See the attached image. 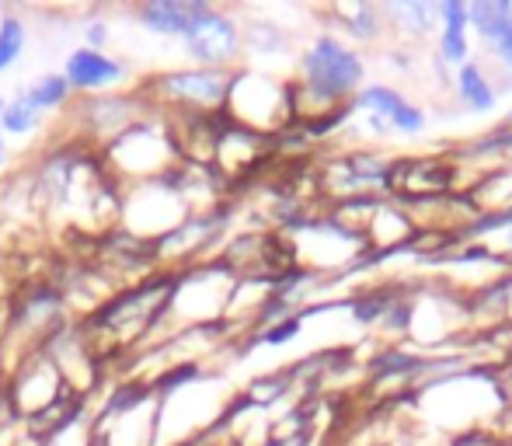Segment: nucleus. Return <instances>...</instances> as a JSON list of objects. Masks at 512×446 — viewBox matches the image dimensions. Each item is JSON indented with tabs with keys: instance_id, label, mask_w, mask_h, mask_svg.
Here are the masks:
<instances>
[{
	"instance_id": "obj_6",
	"label": "nucleus",
	"mask_w": 512,
	"mask_h": 446,
	"mask_svg": "<svg viewBox=\"0 0 512 446\" xmlns=\"http://www.w3.org/2000/svg\"><path fill=\"white\" fill-rule=\"evenodd\" d=\"M199 14H206V4H196V0H182V4H175V0H157V4L143 7L140 18H143V25L154 28V32L182 35L185 39V32H189Z\"/></svg>"
},
{
	"instance_id": "obj_2",
	"label": "nucleus",
	"mask_w": 512,
	"mask_h": 446,
	"mask_svg": "<svg viewBox=\"0 0 512 446\" xmlns=\"http://www.w3.org/2000/svg\"><path fill=\"white\" fill-rule=\"evenodd\" d=\"M185 46H189L192 60L199 63H227L241 46V32H237V25L227 14L206 11L185 32Z\"/></svg>"
},
{
	"instance_id": "obj_12",
	"label": "nucleus",
	"mask_w": 512,
	"mask_h": 446,
	"mask_svg": "<svg viewBox=\"0 0 512 446\" xmlns=\"http://www.w3.org/2000/svg\"><path fill=\"white\" fill-rule=\"evenodd\" d=\"M21 46H25V28H21L18 18H7L4 25H0V70H7L18 60Z\"/></svg>"
},
{
	"instance_id": "obj_3",
	"label": "nucleus",
	"mask_w": 512,
	"mask_h": 446,
	"mask_svg": "<svg viewBox=\"0 0 512 446\" xmlns=\"http://www.w3.org/2000/svg\"><path fill=\"white\" fill-rule=\"evenodd\" d=\"M359 109H366L373 115V122H377L380 129H401V133H418L425 122V115L415 109V105H408L405 98L398 95V91L391 88H366L363 95H359Z\"/></svg>"
},
{
	"instance_id": "obj_16",
	"label": "nucleus",
	"mask_w": 512,
	"mask_h": 446,
	"mask_svg": "<svg viewBox=\"0 0 512 446\" xmlns=\"http://www.w3.org/2000/svg\"><path fill=\"white\" fill-rule=\"evenodd\" d=\"M88 42H95V46H102V42H105V28H102V25L91 28V32H88Z\"/></svg>"
},
{
	"instance_id": "obj_8",
	"label": "nucleus",
	"mask_w": 512,
	"mask_h": 446,
	"mask_svg": "<svg viewBox=\"0 0 512 446\" xmlns=\"http://www.w3.org/2000/svg\"><path fill=\"white\" fill-rule=\"evenodd\" d=\"M457 91L471 112H488L495 105V91H492V84H488V77L481 74L478 63H464V67H460Z\"/></svg>"
},
{
	"instance_id": "obj_4",
	"label": "nucleus",
	"mask_w": 512,
	"mask_h": 446,
	"mask_svg": "<svg viewBox=\"0 0 512 446\" xmlns=\"http://www.w3.org/2000/svg\"><path fill=\"white\" fill-rule=\"evenodd\" d=\"M164 88L171 98L178 102H192V105H216L230 95V81L216 70H189V74H171L164 77Z\"/></svg>"
},
{
	"instance_id": "obj_1",
	"label": "nucleus",
	"mask_w": 512,
	"mask_h": 446,
	"mask_svg": "<svg viewBox=\"0 0 512 446\" xmlns=\"http://www.w3.org/2000/svg\"><path fill=\"white\" fill-rule=\"evenodd\" d=\"M304 74H307L310 95H317L321 102H342L363 81V63L342 42L317 39L304 60Z\"/></svg>"
},
{
	"instance_id": "obj_5",
	"label": "nucleus",
	"mask_w": 512,
	"mask_h": 446,
	"mask_svg": "<svg viewBox=\"0 0 512 446\" xmlns=\"http://www.w3.org/2000/svg\"><path fill=\"white\" fill-rule=\"evenodd\" d=\"M122 74H126L122 63L108 60V56L98 53V49H77V53L67 60V84L70 88H81V91L105 88V84L119 81Z\"/></svg>"
},
{
	"instance_id": "obj_11",
	"label": "nucleus",
	"mask_w": 512,
	"mask_h": 446,
	"mask_svg": "<svg viewBox=\"0 0 512 446\" xmlns=\"http://www.w3.org/2000/svg\"><path fill=\"white\" fill-rule=\"evenodd\" d=\"M25 95H28V102H32L35 109L46 112V109H56V105L67 102L70 84H67V77H46V81L35 84V88L25 91Z\"/></svg>"
},
{
	"instance_id": "obj_15",
	"label": "nucleus",
	"mask_w": 512,
	"mask_h": 446,
	"mask_svg": "<svg viewBox=\"0 0 512 446\" xmlns=\"http://www.w3.org/2000/svg\"><path fill=\"white\" fill-rule=\"evenodd\" d=\"M495 46H499V56H502V60H506V67L512 70V28H509L506 35H502L499 42H495Z\"/></svg>"
},
{
	"instance_id": "obj_13",
	"label": "nucleus",
	"mask_w": 512,
	"mask_h": 446,
	"mask_svg": "<svg viewBox=\"0 0 512 446\" xmlns=\"http://www.w3.org/2000/svg\"><path fill=\"white\" fill-rule=\"evenodd\" d=\"M394 11V18L401 21L405 28H411V32H422V28H429L432 25V18H436V7H425V4H398V7H391Z\"/></svg>"
},
{
	"instance_id": "obj_14",
	"label": "nucleus",
	"mask_w": 512,
	"mask_h": 446,
	"mask_svg": "<svg viewBox=\"0 0 512 446\" xmlns=\"http://www.w3.org/2000/svg\"><path fill=\"white\" fill-rule=\"evenodd\" d=\"M297 332H300V321H297V318H293V321H283V325L272 328V332L265 335V342H269V345H279V342H286V338H293Z\"/></svg>"
},
{
	"instance_id": "obj_17",
	"label": "nucleus",
	"mask_w": 512,
	"mask_h": 446,
	"mask_svg": "<svg viewBox=\"0 0 512 446\" xmlns=\"http://www.w3.org/2000/svg\"><path fill=\"white\" fill-rule=\"evenodd\" d=\"M0 161H4V143H0Z\"/></svg>"
},
{
	"instance_id": "obj_9",
	"label": "nucleus",
	"mask_w": 512,
	"mask_h": 446,
	"mask_svg": "<svg viewBox=\"0 0 512 446\" xmlns=\"http://www.w3.org/2000/svg\"><path fill=\"white\" fill-rule=\"evenodd\" d=\"M467 21L478 28L485 39L499 42L512 28V4H471L467 7Z\"/></svg>"
},
{
	"instance_id": "obj_10",
	"label": "nucleus",
	"mask_w": 512,
	"mask_h": 446,
	"mask_svg": "<svg viewBox=\"0 0 512 446\" xmlns=\"http://www.w3.org/2000/svg\"><path fill=\"white\" fill-rule=\"evenodd\" d=\"M39 119H42V112L28 102V95H21L0 112V129H7V133H28V129L39 126Z\"/></svg>"
},
{
	"instance_id": "obj_7",
	"label": "nucleus",
	"mask_w": 512,
	"mask_h": 446,
	"mask_svg": "<svg viewBox=\"0 0 512 446\" xmlns=\"http://www.w3.org/2000/svg\"><path fill=\"white\" fill-rule=\"evenodd\" d=\"M443 18V60L446 63H464L467 60V4H443L439 7Z\"/></svg>"
}]
</instances>
